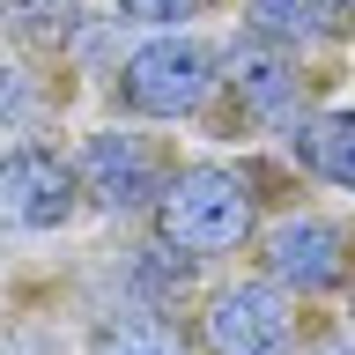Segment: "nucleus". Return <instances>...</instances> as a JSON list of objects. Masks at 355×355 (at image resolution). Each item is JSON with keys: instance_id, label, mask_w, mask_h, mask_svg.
Segmentation results:
<instances>
[{"instance_id": "obj_3", "label": "nucleus", "mask_w": 355, "mask_h": 355, "mask_svg": "<svg viewBox=\"0 0 355 355\" xmlns=\"http://www.w3.org/2000/svg\"><path fill=\"white\" fill-rule=\"evenodd\" d=\"M222 89V60L200 37H148L119 67V104L141 119H200Z\"/></svg>"}, {"instance_id": "obj_1", "label": "nucleus", "mask_w": 355, "mask_h": 355, "mask_svg": "<svg viewBox=\"0 0 355 355\" xmlns=\"http://www.w3.org/2000/svg\"><path fill=\"white\" fill-rule=\"evenodd\" d=\"M252 230H259V178L230 171V163H193L155 200V237L193 259L237 252V244H252Z\"/></svg>"}, {"instance_id": "obj_6", "label": "nucleus", "mask_w": 355, "mask_h": 355, "mask_svg": "<svg viewBox=\"0 0 355 355\" xmlns=\"http://www.w3.org/2000/svg\"><path fill=\"white\" fill-rule=\"evenodd\" d=\"M171 178H178L171 148L148 141V133H133V126L89 133V148H82V185H89V200H96L104 215H141V207H155V200L171 193Z\"/></svg>"}, {"instance_id": "obj_5", "label": "nucleus", "mask_w": 355, "mask_h": 355, "mask_svg": "<svg viewBox=\"0 0 355 355\" xmlns=\"http://www.w3.org/2000/svg\"><path fill=\"white\" fill-rule=\"evenodd\" d=\"M207 355H296V304L282 282H230L200 304Z\"/></svg>"}, {"instance_id": "obj_2", "label": "nucleus", "mask_w": 355, "mask_h": 355, "mask_svg": "<svg viewBox=\"0 0 355 355\" xmlns=\"http://www.w3.org/2000/svg\"><path fill=\"white\" fill-rule=\"evenodd\" d=\"M222 89H230V104L215 111V126L207 133H222V141H237V133H259V126H282V133H296L311 119L304 111V74H296V52L288 44H274V37H237L230 44V67H222Z\"/></svg>"}, {"instance_id": "obj_11", "label": "nucleus", "mask_w": 355, "mask_h": 355, "mask_svg": "<svg viewBox=\"0 0 355 355\" xmlns=\"http://www.w3.org/2000/svg\"><path fill=\"white\" fill-rule=\"evenodd\" d=\"M8 30L22 44H60L74 37V0H8Z\"/></svg>"}, {"instance_id": "obj_12", "label": "nucleus", "mask_w": 355, "mask_h": 355, "mask_svg": "<svg viewBox=\"0 0 355 355\" xmlns=\"http://www.w3.org/2000/svg\"><path fill=\"white\" fill-rule=\"evenodd\" d=\"M119 15H133V22H185V15H200L207 0H111Z\"/></svg>"}, {"instance_id": "obj_7", "label": "nucleus", "mask_w": 355, "mask_h": 355, "mask_svg": "<svg viewBox=\"0 0 355 355\" xmlns=\"http://www.w3.org/2000/svg\"><path fill=\"white\" fill-rule=\"evenodd\" d=\"M82 193H89L82 163H67L52 148H15L0 163V215L15 222V230H60Z\"/></svg>"}, {"instance_id": "obj_10", "label": "nucleus", "mask_w": 355, "mask_h": 355, "mask_svg": "<svg viewBox=\"0 0 355 355\" xmlns=\"http://www.w3.org/2000/svg\"><path fill=\"white\" fill-rule=\"evenodd\" d=\"M89 355H193V340L163 311H119L89 333Z\"/></svg>"}, {"instance_id": "obj_4", "label": "nucleus", "mask_w": 355, "mask_h": 355, "mask_svg": "<svg viewBox=\"0 0 355 355\" xmlns=\"http://www.w3.org/2000/svg\"><path fill=\"white\" fill-rule=\"evenodd\" d=\"M259 266L288 296H333L355 274V230L333 215H282L259 237Z\"/></svg>"}, {"instance_id": "obj_8", "label": "nucleus", "mask_w": 355, "mask_h": 355, "mask_svg": "<svg viewBox=\"0 0 355 355\" xmlns=\"http://www.w3.org/2000/svg\"><path fill=\"white\" fill-rule=\"evenodd\" d=\"M252 30L288 52H304V44H340L355 30V0H259L252 8Z\"/></svg>"}, {"instance_id": "obj_9", "label": "nucleus", "mask_w": 355, "mask_h": 355, "mask_svg": "<svg viewBox=\"0 0 355 355\" xmlns=\"http://www.w3.org/2000/svg\"><path fill=\"white\" fill-rule=\"evenodd\" d=\"M288 141H296V163H304L311 178L355 193V111H311Z\"/></svg>"}, {"instance_id": "obj_13", "label": "nucleus", "mask_w": 355, "mask_h": 355, "mask_svg": "<svg viewBox=\"0 0 355 355\" xmlns=\"http://www.w3.org/2000/svg\"><path fill=\"white\" fill-rule=\"evenodd\" d=\"M348 311H355V288H348Z\"/></svg>"}]
</instances>
